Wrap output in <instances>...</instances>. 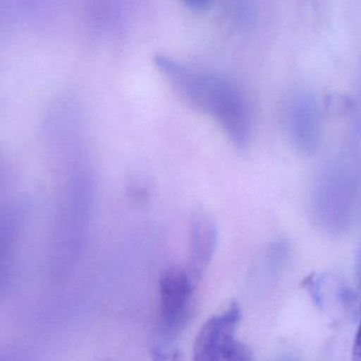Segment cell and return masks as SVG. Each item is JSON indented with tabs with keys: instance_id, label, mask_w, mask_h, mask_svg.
<instances>
[{
	"instance_id": "obj_7",
	"label": "cell",
	"mask_w": 361,
	"mask_h": 361,
	"mask_svg": "<svg viewBox=\"0 0 361 361\" xmlns=\"http://www.w3.org/2000/svg\"><path fill=\"white\" fill-rule=\"evenodd\" d=\"M212 0H184L185 4L190 8L195 10H201V8H207L208 4Z\"/></svg>"
},
{
	"instance_id": "obj_1",
	"label": "cell",
	"mask_w": 361,
	"mask_h": 361,
	"mask_svg": "<svg viewBox=\"0 0 361 361\" xmlns=\"http://www.w3.org/2000/svg\"><path fill=\"white\" fill-rule=\"evenodd\" d=\"M154 64L185 103L214 118L235 148L245 150L248 148L252 139V116L247 101L237 85L167 55H156Z\"/></svg>"
},
{
	"instance_id": "obj_8",
	"label": "cell",
	"mask_w": 361,
	"mask_h": 361,
	"mask_svg": "<svg viewBox=\"0 0 361 361\" xmlns=\"http://www.w3.org/2000/svg\"><path fill=\"white\" fill-rule=\"evenodd\" d=\"M4 162H2L1 160H0V184H1L2 178H4Z\"/></svg>"
},
{
	"instance_id": "obj_4",
	"label": "cell",
	"mask_w": 361,
	"mask_h": 361,
	"mask_svg": "<svg viewBox=\"0 0 361 361\" xmlns=\"http://www.w3.org/2000/svg\"><path fill=\"white\" fill-rule=\"evenodd\" d=\"M218 229L214 220L203 210H197L191 218L189 275L199 281L207 268L216 250Z\"/></svg>"
},
{
	"instance_id": "obj_6",
	"label": "cell",
	"mask_w": 361,
	"mask_h": 361,
	"mask_svg": "<svg viewBox=\"0 0 361 361\" xmlns=\"http://www.w3.org/2000/svg\"><path fill=\"white\" fill-rule=\"evenodd\" d=\"M353 358L355 360L361 361V321L354 341Z\"/></svg>"
},
{
	"instance_id": "obj_2",
	"label": "cell",
	"mask_w": 361,
	"mask_h": 361,
	"mask_svg": "<svg viewBox=\"0 0 361 361\" xmlns=\"http://www.w3.org/2000/svg\"><path fill=\"white\" fill-rule=\"evenodd\" d=\"M197 282L188 271L171 267L160 277V312L162 321V343L154 348L160 360H175L169 353V345L186 326L192 309L193 294Z\"/></svg>"
},
{
	"instance_id": "obj_3",
	"label": "cell",
	"mask_w": 361,
	"mask_h": 361,
	"mask_svg": "<svg viewBox=\"0 0 361 361\" xmlns=\"http://www.w3.org/2000/svg\"><path fill=\"white\" fill-rule=\"evenodd\" d=\"M241 307L233 302L224 312L212 316L200 330L193 345L195 361H250L252 352L235 338L241 321Z\"/></svg>"
},
{
	"instance_id": "obj_5",
	"label": "cell",
	"mask_w": 361,
	"mask_h": 361,
	"mask_svg": "<svg viewBox=\"0 0 361 361\" xmlns=\"http://www.w3.org/2000/svg\"><path fill=\"white\" fill-rule=\"evenodd\" d=\"M29 216L30 207L25 201H16L0 211V265L11 260Z\"/></svg>"
}]
</instances>
